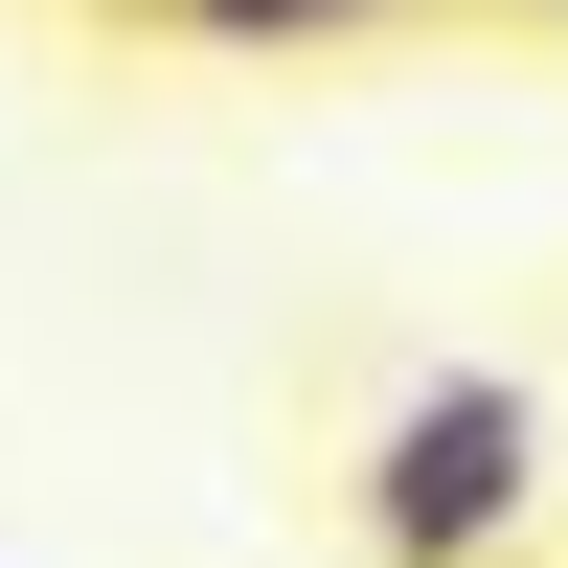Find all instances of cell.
<instances>
[{"label": "cell", "mask_w": 568, "mask_h": 568, "mask_svg": "<svg viewBox=\"0 0 568 568\" xmlns=\"http://www.w3.org/2000/svg\"><path fill=\"white\" fill-rule=\"evenodd\" d=\"M524 500H546V387L524 364H433V387H387L342 524H364V568H500Z\"/></svg>", "instance_id": "cell-1"}, {"label": "cell", "mask_w": 568, "mask_h": 568, "mask_svg": "<svg viewBox=\"0 0 568 568\" xmlns=\"http://www.w3.org/2000/svg\"><path fill=\"white\" fill-rule=\"evenodd\" d=\"M182 45H227V69H318V45H387L409 0H160Z\"/></svg>", "instance_id": "cell-2"}, {"label": "cell", "mask_w": 568, "mask_h": 568, "mask_svg": "<svg viewBox=\"0 0 568 568\" xmlns=\"http://www.w3.org/2000/svg\"><path fill=\"white\" fill-rule=\"evenodd\" d=\"M500 23H568V0H500Z\"/></svg>", "instance_id": "cell-3"}]
</instances>
